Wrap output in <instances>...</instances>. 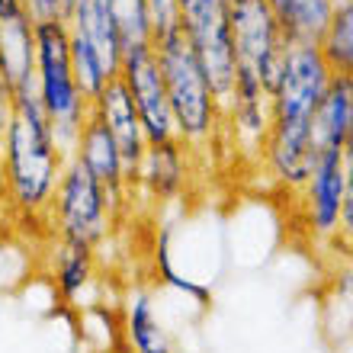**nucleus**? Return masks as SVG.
<instances>
[{
  "mask_svg": "<svg viewBox=\"0 0 353 353\" xmlns=\"http://www.w3.org/2000/svg\"><path fill=\"white\" fill-rule=\"evenodd\" d=\"M0 148L7 168V212L26 222L46 219L68 154L52 135L36 81L13 90V119L0 135Z\"/></svg>",
  "mask_w": 353,
  "mask_h": 353,
  "instance_id": "1",
  "label": "nucleus"
},
{
  "mask_svg": "<svg viewBox=\"0 0 353 353\" xmlns=\"http://www.w3.org/2000/svg\"><path fill=\"white\" fill-rule=\"evenodd\" d=\"M154 55H158V68L164 74V87H168L176 141H183L190 151L212 145L225 125V110L215 100L209 77H205L186 36L180 32V26L154 39Z\"/></svg>",
  "mask_w": 353,
  "mask_h": 353,
  "instance_id": "2",
  "label": "nucleus"
},
{
  "mask_svg": "<svg viewBox=\"0 0 353 353\" xmlns=\"http://www.w3.org/2000/svg\"><path fill=\"white\" fill-rule=\"evenodd\" d=\"M36 84L58 148L71 154L90 119V100L74 81L71 29L65 19H36Z\"/></svg>",
  "mask_w": 353,
  "mask_h": 353,
  "instance_id": "3",
  "label": "nucleus"
},
{
  "mask_svg": "<svg viewBox=\"0 0 353 353\" xmlns=\"http://www.w3.org/2000/svg\"><path fill=\"white\" fill-rule=\"evenodd\" d=\"M46 219L58 232V241H77L97 248L112 232L116 212H112L110 193L103 190L100 180L74 154H68Z\"/></svg>",
  "mask_w": 353,
  "mask_h": 353,
  "instance_id": "4",
  "label": "nucleus"
},
{
  "mask_svg": "<svg viewBox=\"0 0 353 353\" xmlns=\"http://www.w3.org/2000/svg\"><path fill=\"white\" fill-rule=\"evenodd\" d=\"M176 26L203 65L222 110L232 103L238 58L228 26V0H176Z\"/></svg>",
  "mask_w": 353,
  "mask_h": 353,
  "instance_id": "5",
  "label": "nucleus"
},
{
  "mask_svg": "<svg viewBox=\"0 0 353 353\" xmlns=\"http://www.w3.org/2000/svg\"><path fill=\"white\" fill-rule=\"evenodd\" d=\"M228 26L238 58V74L257 77L263 90H273L279 74V58L286 48L276 13L267 0H228Z\"/></svg>",
  "mask_w": 353,
  "mask_h": 353,
  "instance_id": "6",
  "label": "nucleus"
},
{
  "mask_svg": "<svg viewBox=\"0 0 353 353\" xmlns=\"http://www.w3.org/2000/svg\"><path fill=\"white\" fill-rule=\"evenodd\" d=\"M331 68L315 42H286L279 58L276 84L270 90V110L276 122H312L318 100L331 84Z\"/></svg>",
  "mask_w": 353,
  "mask_h": 353,
  "instance_id": "7",
  "label": "nucleus"
},
{
  "mask_svg": "<svg viewBox=\"0 0 353 353\" xmlns=\"http://www.w3.org/2000/svg\"><path fill=\"white\" fill-rule=\"evenodd\" d=\"M116 77L125 84L132 103H135V112H139L148 145H161V141L176 139L174 112H170L168 87H164V74H161V68H158L154 46L129 48L122 55V65Z\"/></svg>",
  "mask_w": 353,
  "mask_h": 353,
  "instance_id": "8",
  "label": "nucleus"
},
{
  "mask_svg": "<svg viewBox=\"0 0 353 353\" xmlns=\"http://www.w3.org/2000/svg\"><path fill=\"white\" fill-rule=\"evenodd\" d=\"M347 193V168L341 151H321L315 158V168L302 186V209L312 238L318 241H334L337 222H341V205Z\"/></svg>",
  "mask_w": 353,
  "mask_h": 353,
  "instance_id": "9",
  "label": "nucleus"
},
{
  "mask_svg": "<svg viewBox=\"0 0 353 353\" xmlns=\"http://www.w3.org/2000/svg\"><path fill=\"white\" fill-rule=\"evenodd\" d=\"M90 116L100 119L103 129L112 135V141H116V148L122 154V164H125V176H129L132 190H135V176H139L141 158L148 151V139H145L141 119L135 112V103H132L129 90H125L119 77H112L110 84L90 100Z\"/></svg>",
  "mask_w": 353,
  "mask_h": 353,
  "instance_id": "10",
  "label": "nucleus"
},
{
  "mask_svg": "<svg viewBox=\"0 0 353 353\" xmlns=\"http://www.w3.org/2000/svg\"><path fill=\"white\" fill-rule=\"evenodd\" d=\"M318 151L312 145V129L308 122H276L270 125V135L263 141L261 161L267 174L279 186H286L292 193H302L308 174L315 168Z\"/></svg>",
  "mask_w": 353,
  "mask_h": 353,
  "instance_id": "11",
  "label": "nucleus"
},
{
  "mask_svg": "<svg viewBox=\"0 0 353 353\" xmlns=\"http://www.w3.org/2000/svg\"><path fill=\"white\" fill-rule=\"evenodd\" d=\"M87 170H90L97 180L103 183V190L110 193V203H112V212L119 215L129 203V193H132V183L125 176V164H122V154L116 148V141L106 129H103L100 119H87L84 129H81V139H77L74 151H71Z\"/></svg>",
  "mask_w": 353,
  "mask_h": 353,
  "instance_id": "12",
  "label": "nucleus"
},
{
  "mask_svg": "<svg viewBox=\"0 0 353 353\" xmlns=\"http://www.w3.org/2000/svg\"><path fill=\"white\" fill-rule=\"evenodd\" d=\"M186 180H190V148L183 141L170 139L161 141V145H148L139 176H135V186H141L158 203H170L183 193Z\"/></svg>",
  "mask_w": 353,
  "mask_h": 353,
  "instance_id": "13",
  "label": "nucleus"
},
{
  "mask_svg": "<svg viewBox=\"0 0 353 353\" xmlns=\"http://www.w3.org/2000/svg\"><path fill=\"white\" fill-rule=\"evenodd\" d=\"M122 347L125 353H174V337L148 289H135L122 302Z\"/></svg>",
  "mask_w": 353,
  "mask_h": 353,
  "instance_id": "14",
  "label": "nucleus"
},
{
  "mask_svg": "<svg viewBox=\"0 0 353 353\" xmlns=\"http://www.w3.org/2000/svg\"><path fill=\"white\" fill-rule=\"evenodd\" d=\"M353 125V77H331L325 97L312 112V145L315 151H341Z\"/></svg>",
  "mask_w": 353,
  "mask_h": 353,
  "instance_id": "15",
  "label": "nucleus"
},
{
  "mask_svg": "<svg viewBox=\"0 0 353 353\" xmlns=\"http://www.w3.org/2000/svg\"><path fill=\"white\" fill-rule=\"evenodd\" d=\"M65 23L74 36L90 42V48L100 55L103 68L110 71V77L119 74V65H122V55H125V52H122L119 32L112 26L106 0H74V7H71Z\"/></svg>",
  "mask_w": 353,
  "mask_h": 353,
  "instance_id": "16",
  "label": "nucleus"
},
{
  "mask_svg": "<svg viewBox=\"0 0 353 353\" xmlns=\"http://www.w3.org/2000/svg\"><path fill=\"white\" fill-rule=\"evenodd\" d=\"M36 19L23 13L17 19L0 23V71L13 90L36 81Z\"/></svg>",
  "mask_w": 353,
  "mask_h": 353,
  "instance_id": "17",
  "label": "nucleus"
},
{
  "mask_svg": "<svg viewBox=\"0 0 353 353\" xmlns=\"http://www.w3.org/2000/svg\"><path fill=\"white\" fill-rule=\"evenodd\" d=\"M97 279V254L90 244L58 241V254L52 257V286L65 305H77L81 296Z\"/></svg>",
  "mask_w": 353,
  "mask_h": 353,
  "instance_id": "18",
  "label": "nucleus"
},
{
  "mask_svg": "<svg viewBox=\"0 0 353 353\" xmlns=\"http://www.w3.org/2000/svg\"><path fill=\"white\" fill-rule=\"evenodd\" d=\"M286 42H315L325 36L334 0H267Z\"/></svg>",
  "mask_w": 353,
  "mask_h": 353,
  "instance_id": "19",
  "label": "nucleus"
},
{
  "mask_svg": "<svg viewBox=\"0 0 353 353\" xmlns=\"http://www.w3.org/2000/svg\"><path fill=\"white\" fill-rule=\"evenodd\" d=\"M321 327L331 344H344L347 337H353V261L337 267L327 283L321 302Z\"/></svg>",
  "mask_w": 353,
  "mask_h": 353,
  "instance_id": "20",
  "label": "nucleus"
},
{
  "mask_svg": "<svg viewBox=\"0 0 353 353\" xmlns=\"http://www.w3.org/2000/svg\"><path fill=\"white\" fill-rule=\"evenodd\" d=\"M331 74L353 77V0H334L325 36L318 39Z\"/></svg>",
  "mask_w": 353,
  "mask_h": 353,
  "instance_id": "21",
  "label": "nucleus"
},
{
  "mask_svg": "<svg viewBox=\"0 0 353 353\" xmlns=\"http://www.w3.org/2000/svg\"><path fill=\"white\" fill-rule=\"evenodd\" d=\"M112 26L119 32L122 52L141 46H154V23H151L148 0H106Z\"/></svg>",
  "mask_w": 353,
  "mask_h": 353,
  "instance_id": "22",
  "label": "nucleus"
},
{
  "mask_svg": "<svg viewBox=\"0 0 353 353\" xmlns=\"http://www.w3.org/2000/svg\"><path fill=\"white\" fill-rule=\"evenodd\" d=\"M71 68H74V81H77V87L84 90L87 100H93V97L112 81L110 71L103 68L100 55L90 48V42L74 36V32H71Z\"/></svg>",
  "mask_w": 353,
  "mask_h": 353,
  "instance_id": "23",
  "label": "nucleus"
},
{
  "mask_svg": "<svg viewBox=\"0 0 353 353\" xmlns=\"http://www.w3.org/2000/svg\"><path fill=\"white\" fill-rule=\"evenodd\" d=\"M337 244L353 248V170H347V193L341 205V222H337Z\"/></svg>",
  "mask_w": 353,
  "mask_h": 353,
  "instance_id": "24",
  "label": "nucleus"
},
{
  "mask_svg": "<svg viewBox=\"0 0 353 353\" xmlns=\"http://www.w3.org/2000/svg\"><path fill=\"white\" fill-rule=\"evenodd\" d=\"M151 23H154V39L168 29H176V0H148Z\"/></svg>",
  "mask_w": 353,
  "mask_h": 353,
  "instance_id": "25",
  "label": "nucleus"
},
{
  "mask_svg": "<svg viewBox=\"0 0 353 353\" xmlns=\"http://www.w3.org/2000/svg\"><path fill=\"white\" fill-rule=\"evenodd\" d=\"M32 19H68V0H26Z\"/></svg>",
  "mask_w": 353,
  "mask_h": 353,
  "instance_id": "26",
  "label": "nucleus"
},
{
  "mask_svg": "<svg viewBox=\"0 0 353 353\" xmlns=\"http://www.w3.org/2000/svg\"><path fill=\"white\" fill-rule=\"evenodd\" d=\"M10 119H13V84L0 71V135L10 125Z\"/></svg>",
  "mask_w": 353,
  "mask_h": 353,
  "instance_id": "27",
  "label": "nucleus"
},
{
  "mask_svg": "<svg viewBox=\"0 0 353 353\" xmlns=\"http://www.w3.org/2000/svg\"><path fill=\"white\" fill-rule=\"evenodd\" d=\"M29 13L26 10V0H0V23H7V19H17Z\"/></svg>",
  "mask_w": 353,
  "mask_h": 353,
  "instance_id": "28",
  "label": "nucleus"
},
{
  "mask_svg": "<svg viewBox=\"0 0 353 353\" xmlns=\"http://www.w3.org/2000/svg\"><path fill=\"white\" fill-rule=\"evenodd\" d=\"M341 158H344V168H347V170H353V125H350V132H347V139H344Z\"/></svg>",
  "mask_w": 353,
  "mask_h": 353,
  "instance_id": "29",
  "label": "nucleus"
},
{
  "mask_svg": "<svg viewBox=\"0 0 353 353\" xmlns=\"http://www.w3.org/2000/svg\"><path fill=\"white\" fill-rule=\"evenodd\" d=\"M7 209V168H3V148H0V212Z\"/></svg>",
  "mask_w": 353,
  "mask_h": 353,
  "instance_id": "30",
  "label": "nucleus"
},
{
  "mask_svg": "<svg viewBox=\"0 0 353 353\" xmlns=\"http://www.w3.org/2000/svg\"><path fill=\"white\" fill-rule=\"evenodd\" d=\"M68 7H74V0H68ZM68 13H71V10H68Z\"/></svg>",
  "mask_w": 353,
  "mask_h": 353,
  "instance_id": "31",
  "label": "nucleus"
}]
</instances>
